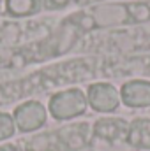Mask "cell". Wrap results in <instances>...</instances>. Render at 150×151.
Returning <instances> with one entry per match:
<instances>
[{
	"label": "cell",
	"mask_w": 150,
	"mask_h": 151,
	"mask_svg": "<svg viewBox=\"0 0 150 151\" xmlns=\"http://www.w3.org/2000/svg\"><path fill=\"white\" fill-rule=\"evenodd\" d=\"M87 109H88L87 93L79 88H69V90L57 91L55 95H51L48 102L50 114L58 121L74 119L87 113Z\"/></svg>",
	"instance_id": "1"
},
{
	"label": "cell",
	"mask_w": 150,
	"mask_h": 151,
	"mask_svg": "<svg viewBox=\"0 0 150 151\" xmlns=\"http://www.w3.org/2000/svg\"><path fill=\"white\" fill-rule=\"evenodd\" d=\"M12 118H14L16 130L21 134H28V132L39 130L46 123L48 113L39 100H27L14 109Z\"/></svg>",
	"instance_id": "2"
},
{
	"label": "cell",
	"mask_w": 150,
	"mask_h": 151,
	"mask_svg": "<svg viewBox=\"0 0 150 151\" xmlns=\"http://www.w3.org/2000/svg\"><path fill=\"white\" fill-rule=\"evenodd\" d=\"M87 19H90L92 27H103V28L133 23L131 12H129V4L95 5V7L90 9V14L87 16Z\"/></svg>",
	"instance_id": "3"
},
{
	"label": "cell",
	"mask_w": 150,
	"mask_h": 151,
	"mask_svg": "<svg viewBox=\"0 0 150 151\" xmlns=\"http://www.w3.org/2000/svg\"><path fill=\"white\" fill-rule=\"evenodd\" d=\"M88 106L95 113H113L120 106V91L110 83H94L87 90Z\"/></svg>",
	"instance_id": "4"
},
{
	"label": "cell",
	"mask_w": 150,
	"mask_h": 151,
	"mask_svg": "<svg viewBox=\"0 0 150 151\" xmlns=\"http://www.w3.org/2000/svg\"><path fill=\"white\" fill-rule=\"evenodd\" d=\"M120 100L125 107L131 109H147L150 107V81L131 79L120 88Z\"/></svg>",
	"instance_id": "5"
},
{
	"label": "cell",
	"mask_w": 150,
	"mask_h": 151,
	"mask_svg": "<svg viewBox=\"0 0 150 151\" xmlns=\"http://www.w3.org/2000/svg\"><path fill=\"white\" fill-rule=\"evenodd\" d=\"M60 144L64 151H79L83 150L92 137V127L88 123H73L57 130Z\"/></svg>",
	"instance_id": "6"
},
{
	"label": "cell",
	"mask_w": 150,
	"mask_h": 151,
	"mask_svg": "<svg viewBox=\"0 0 150 151\" xmlns=\"http://www.w3.org/2000/svg\"><path fill=\"white\" fill-rule=\"evenodd\" d=\"M127 127L129 123L124 118H99L92 127V137L113 144L125 139Z\"/></svg>",
	"instance_id": "7"
},
{
	"label": "cell",
	"mask_w": 150,
	"mask_h": 151,
	"mask_svg": "<svg viewBox=\"0 0 150 151\" xmlns=\"http://www.w3.org/2000/svg\"><path fill=\"white\" fill-rule=\"evenodd\" d=\"M136 150H150V118H136L129 123L124 139Z\"/></svg>",
	"instance_id": "8"
},
{
	"label": "cell",
	"mask_w": 150,
	"mask_h": 151,
	"mask_svg": "<svg viewBox=\"0 0 150 151\" xmlns=\"http://www.w3.org/2000/svg\"><path fill=\"white\" fill-rule=\"evenodd\" d=\"M25 151H64L57 130L37 134L25 142Z\"/></svg>",
	"instance_id": "9"
},
{
	"label": "cell",
	"mask_w": 150,
	"mask_h": 151,
	"mask_svg": "<svg viewBox=\"0 0 150 151\" xmlns=\"http://www.w3.org/2000/svg\"><path fill=\"white\" fill-rule=\"evenodd\" d=\"M41 0H5V9L11 16H32L41 9Z\"/></svg>",
	"instance_id": "10"
},
{
	"label": "cell",
	"mask_w": 150,
	"mask_h": 151,
	"mask_svg": "<svg viewBox=\"0 0 150 151\" xmlns=\"http://www.w3.org/2000/svg\"><path fill=\"white\" fill-rule=\"evenodd\" d=\"M16 134V125L14 118L9 113H0V142L11 139Z\"/></svg>",
	"instance_id": "11"
},
{
	"label": "cell",
	"mask_w": 150,
	"mask_h": 151,
	"mask_svg": "<svg viewBox=\"0 0 150 151\" xmlns=\"http://www.w3.org/2000/svg\"><path fill=\"white\" fill-rule=\"evenodd\" d=\"M129 12L133 18V23H143L150 19V4H129Z\"/></svg>",
	"instance_id": "12"
},
{
	"label": "cell",
	"mask_w": 150,
	"mask_h": 151,
	"mask_svg": "<svg viewBox=\"0 0 150 151\" xmlns=\"http://www.w3.org/2000/svg\"><path fill=\"white\" fill-rule=\"evenodd\" d=\"M71 0H41V4L48 9H62L66 5H69Z\"/></svg>",
	"instance_id": "13"
},
{
	"label": "cell",
	"mask_w": 150,
	"mask_h": 151,
	"mask_svg": "<svg viewBox=\"0 0 150 151\" xmlns=\"http://www.w3.org/2000/svg\"><path fill=\"white\" fill-rule=\"evenodd\" d=\"M0 151H18V148L12 144H0Z\"/></svg>",
	"instance_id": "14"
}]
</instances>
